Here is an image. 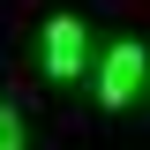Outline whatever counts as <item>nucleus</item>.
Returning <instances> with one entry per match:
<instances>
[{"instance_id": "nucleus-1", "label": "nucleus", "mask_w": 150, "mask_h": 150, "mask_svg": "<svg viewBox=\"0 0 150 150\" xmlns=\"http://www.w3.org/2000/svg\"><path fill=\"white\" fill-rule=\"evenodd\" d=\"M143 68H150V53L135 45V38H120L105 53V75H98V105H135V90H143Z\"/></svg>"}, {"instance_id": "nucleus-2", "label": "nucleus", "mask_w": 150, "mask_h": 150, "mask_svg": "<svg viewBox=\"0 0 150 150\" xmlns=\"http://www.w3.org/2000/svg\"><path fill=\"white\" fill-rule=\"evenodd\" d=\"M38 53H45V75H53V83H68V75L83 68V23H75V15H53Z\"/></svg>"}, {"instance_id": "nucleus-3", "label": "nucleus", "mask_w": 150, "mask_h": 150, "mask_svg": "<svg viewBox=\"0 0 150 150\" xmlns=\"http://www.w3.org/2000/svg\"><path fill=\"white\" fill-rule=\"evenodd\" d=\"M0 150H23V120H15V105H0Z\"/></svg>"}]
</instances>
